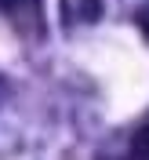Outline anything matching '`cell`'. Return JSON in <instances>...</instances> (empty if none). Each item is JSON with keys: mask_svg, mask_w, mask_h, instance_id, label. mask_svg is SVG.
<instances>
[{"mask_svg": "<svg viewBox=\"0 0 149 160\" xmlns=\"http://www.w3.org/2000/svg\"><path fill=\"white\" fill-rule=\"evenodd\" d=\"M0 11L11 18H26V15H37V0H0Z\"/></svg>", "mask_w": 149, "mask_h": 160, "instance_id": "obj_2", "label": "cell"}, {"mask_svg": "<svg viewBox=\"0 0 149 160\" xmlns=\"http://www.w3.org/2000/svg\"><path fill=\"white\" fill-rule=\"evenodd\" d=\"M142 29L149 33V11H146V15H142Z\"/></svg>", "mask_w": 149, "mask_h": 160, "instance_id": "obj_3", "label": "cell"}, {"mask_svg": "<svg viewBox=\"0 0 149 160\" xmlns=\"http://www.w3.org/2000/svg\"><path fill=\"white\" fill-rule=\"evenodd\" d=\"M124 160H149V117L142 120L138 128H135V135H131V142H127Z\"/></svg>", "mask_w": 149, "mask_h": 160, "instance_id": "obj_1", "label": "cell"}]
</instances>
